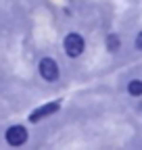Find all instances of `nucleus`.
<instances>
[{
	"label": "nucleus",
	"mask_w": 142,
	"mask_h": 150,
	"mask_svg": "<svg viewBox=\"0 0 142 150\" xmlns=\"http://www.w3.org/2000/svg\"><path fill=\"white\" fill-rule=\"evenodd\" d=\"M63 48H65V54L71 56V59H77V56L84 52L86 48V42H84V38L75 31H71L65 35V40H63Z\"/></svg>",
	"instance_id": "nucleus-1"
},
{
	"label": "nucleus",
	"mask_w": 142,
	"mask_h": 150,
	"mask_svg": "<svg viewBox=\"0 0 142 150\" xmlns=\"http://www.w3.org/2000/svg\"><path fill=\"white\" fill-rule=\"evenodd\" d=\"M38 71L42 75V79H46V81H57L59 79V63L55 59H50V56H44L40 61Z\"/></svg>",
	"instance_id": "nucleus-2"
},
{
	"label": "nucleus",
	"mask_w": 142,
	"mask_h": 150,
	"mask_svg": "<svg viewBox=\"0 0 142 150\" xmlns=\"http://www.w3.org/2000/svg\"><path fill=\"white\" fill-rule=\"evenodd\" d=\"M4 140L9 146H23L27 142V129L23 125H11L4 131Z\"/></svg>",
	"instance_id": "nucleus-3"
},
{
	"label": "nucleus",
	"mask_w": 142,
	"mask_h": 150,
	"mask_svg": "<svg viewBox=\"0 0 142 150\" xmlns=\"http://www.w3.org/2000/svg\"><path fill=\"white\" fill-rule=\"evenodd\" d=\"M59 108H61V102H48V104H42V106H38L36 110L29 112V121H31V123H38L40 119H46V117H50V115H55Z\"/></svg>",
	"instance_id": "nucleus-4"
},
{
	"label": "nucleus",
	"mask_w": 142,
	"mask_h": 150,
	"mask_svg": "<svg viewBox=\"0 0 142 150\" xmlns=\"http://www.w3.org/2000/svg\"><path fill=\"white\" fill-rule=\"evenodd\" d=\"M104 44H107V50H109V52H117L121 48V38L117 33H109L107 40H104Z\"/></svg>",
	"instance_id": "nucleus-5"
},
{
	"label": "nucleus",
	"mask_w": 142,
	"mask_h": 150,
	"mask_svg": "<svg viewBox=\"0 0 142 150\" xmlns=\"http://www.w3.org/2000/svg\"><path fill=\"white\" fill-rule=\"evenodd\" d=\"M128 92L130 96H142V79H132L128 83Z\"/></svg>",
	"instance_id": "nucleus-6"
},
{
	"label": "nucleus",
	"mask_w": 142,
	"mask_h": 150,
	"mask_svg": "<svg viewBox=\"0 0 142 150\" xmlns=\"http://www.w3.org/2000/svg\"><path fill=\"white\" fill-rule=\"evenodd\" d=\"M134 44H136V48H138V50L142 52V31H140V33L136 35V42H134Z\"/></svg>",
	"instance_id": "nucleus-7"
}]
</instances>
